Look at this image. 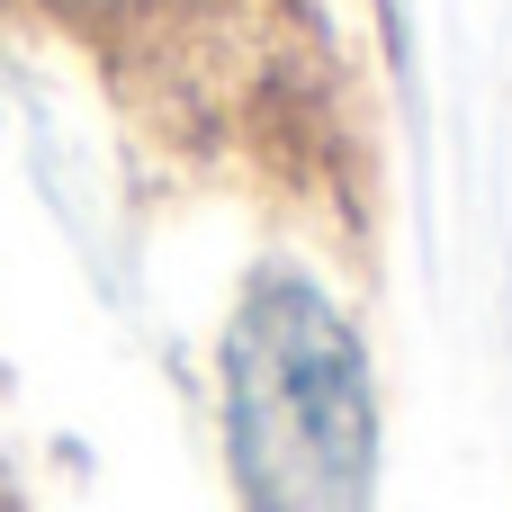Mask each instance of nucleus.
<instances>
[{
  "instance_id": "f03ea898",
  "label": "nucleus",
  "mask_w": 512,
  "mask_h": 512,
  "mask_svg": "<svg viewBox=\"0 0 512 512\" xmlns=\"http://www.w3.org/2000/svg\"><path fill=\"white\" fill-rule=\"evenodd\" d=\"M63 9H81V18H135V9H162V0H63Z\"/></svg>"
},
{
  "instance_id": "f257e3e1",
  "label": "nucleus",
  "mask_w": 512,
  "mask_h": 512,
  "mask_svg": "<svg viewBox=\"0 0 512 512\" xmlns=\"http://www.w3.org/2000/svg\"><path fill=\"white\" fill-rule=\"evenodd\" d=\"M225 459L243 512H369V351L306 270H261L225 324Z\"/></svg>"
}]
</instances>
